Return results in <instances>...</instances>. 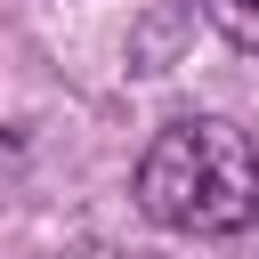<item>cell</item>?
I'll return each instance as SVG.
<instances>
[{
  "label": "cell",
  "instance_id": "1",
  "mask_svg": "<svg viewBox=\"0 0 259 259\" xmlns=\"http://www.w3.org/2000/svg\"><path fill=\"white\" fill-rule=\"evenodd\" d=\"M138 210L170 235L259 227V146L227 113H178L138 154Z\"/></svg>",
  "mask_w": 259,
  "mask_h": 259
},
{
  "label": "cell",
  "instance_id": "2",
  "mask_svg": "<svg viewBox=\"0 0 259 259\" xmlns=\"http://www.w3.org/2000/svg\"><path fill=\"white\" fill-rule=\"evenodd\" d=\"M202 16H210L235 49H259V0H202Z\"/></svg>",
  "mask_w": 259,
  "mask_h": 259
}]
</instances>
